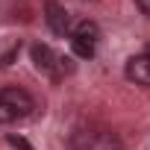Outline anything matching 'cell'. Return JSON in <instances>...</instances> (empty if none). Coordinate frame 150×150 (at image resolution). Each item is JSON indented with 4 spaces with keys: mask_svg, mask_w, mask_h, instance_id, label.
<instances>
[{
    "mask_svg": "<svg viewBox=\"0 0 150 150\" xmlns=\"http://www.w3.org/2000/svg\"><path fill=\"white\" fill-rule=\"evenodd\" d=\"M9 144H12V147H21V150H33V147H30L21 135H9Z\"/></svg>",
    "mask_w": 150,
    "mask_h": 150,
    "instance_id": "7",
    "label": "cell"
},
{
    "mask_svg": "<svg viewBox=\"0 0 150 150\" xmlns=\"http://www.w3.org/2000/svg\"><path fill=\"white\" fill-rule=\"evenodd\" d=\"M124 74H127V80H129V83H135V86H150V56L138 53V56L127 59Z\"/></svg>",
    "mask_w": 150,
    "mask_h": 150,
    "instance_id": "6",
    "label": "cell"
},
{
    "mask_svg": "<svg viewBox=\"0 0 150 150\" xmlns=\"http://www.w3.org/2000/svg\"><path fill=\"white\" fill-rule=\"evenodd\" d=\"M135 6H138V9H141V12L150 18V0H135Z\"/></svg>",
    "mask_w": 150,
    "mask_h": 150,
    "instance_id": "8",
    "label": "cell"
},
{
    "mask_svg": "<svg viewBox=\"0 0 150 150\" xmlns=\"http://www.w3.org/2000/svg\"><path fill=\"white\" fill-rule=\"evenodd\" d=\"M97 41H100V30H97L94 21H83L77 27H71V50H74V56L91 59L94 50H97Z\"/></svg>",
    "mask_w": 150,
    "mask_h": 150,
    "instance_id": "4",
    "label": "cell"
},
{
    "mask_svg": "<svg viewBox=\"0 0 150 150\" xmlns=\"http://www.w3.org/2000/svg\"><path fill=\"white\" fill-rule=\"evenodd\" d=\"M144 56H150V47H147V50H144Z\"/></svg>",
    "mask_w": 150,
    "mask_h": 150,
    "instance_id": "9",
    "label": "cell"
},
{
    "mask_svg": "<svg viewBox=\"0 0 150 150\" xmlns=\"http://www.w3.org/2000/svg\"><path fill=\"white\" fill-rule=\"evenodd\" d=\"M30 56H33V65L41 71V74H50V77H62V74H71L74 65L68 56H59L53 47L47 44H33L30 47Z\"/></svg>",
    "mask_w": 150,
    "mask_h": 150,
    "instance_id": "3",
    "label": "cell"
},
{
    "mask_svg": "<svg viewBox=\"0 0 150 150\" xmlns=\"http://www.w3.org/2000/svg\"><path fill=\"white\" fill-rule=\"evenodd\" d=\"M68 150H124V141L106 127H80L71 132Z\"/></svg>",
    "mask_w": 150,
    "mask_h": 150,
    "instance_id": "1",
    "label": "cell"
},
{
    "mask_svg": "<svg viewBox=\"0 0 150 150\" xmlns=\"http://www.w3.org/2000/svg\"><path fill=\"white\" fill-rule=\"evenodd\" d=\"M35 109V100L30 91L18 88V86H6L0 88V124H15L30 118Z\"/></svg>",
    "mask_w": 150,
    "mask_h": 150,
    "instance_id": "2",
    "label": "cell"
},
{
    "mask_svg": "<svg viewBox=\"0 0 150 150\" xmlns=\"http://www.w3.org/2000/svg\"><path fill=\"white\" fill-rule=\"evenodd\" d=\"M44 21H47V27L56 35H71V15H68V9L62 3L47 0V3H44Z\"/></svg>",
    "mask_w": 150,
    "mask_h": 150,
    "instance_id": "5",
    "label": "cell"
}]
</instances>
